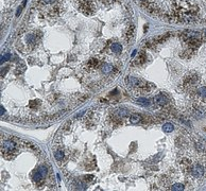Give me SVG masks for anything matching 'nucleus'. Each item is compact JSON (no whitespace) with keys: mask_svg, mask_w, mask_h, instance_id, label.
Wrapping results in <instances>:
<instances>
[{"mask_svg":"<svg viewBox=\"0 0 206 191\" xmlns=\"http://www.w3.org/2000/svg\"><path fill=\"white\" fill-rule=\"evenodd\" d=\"M55 0H37V2L41 3V4H49V3L54 2Z\"/></svg>","mask_w":206,"mask_h":191,"instance_id":"a211bd4d","label":"nucleus"},{"mask_svg":"<svg viewBox=\"0 0 206 191\" xmlns=\"http://www.w3.org/2000/svg\"><path fill=\"white\" fill-rule=\"evenodd\" d=\"M128 114H129V112L125 111V109H120V111L118 112V115H119L120 117H124V116H127Z\"/></svg>","mask_w":206,"mask_h":191,"instance_id":"6ab92c4d","label":"nucleus"},{"mask_svg":"<svg viewBox=\"0 0 206 191\" xmlns=\"http://www.w3.org/2000/svg\"><path fill=\"white\" fill-rule=\"evenodd\" d=\"M146 59H147V56H146V53L142 52L140 54H139L138 57H137V59H135V61L133 62V65H142V63L146 62Z\"/></svg>","mask_w":206,"mask_h":191,"instance_id":"0eeeda50","label":"nucleus"},{"mask_svg":"<svg viewBox=\"0 0 206 191\" xmlns=\"http://www.w3.org/2000/svg\"><path fill=\"white\" fill-rule=\"evenodd\" d=\"M80 10L85 15H91L95 12L94 3L90 0H82L80 3Z\"/></svg>","mask_w":206,"mask_h":191,"instance_id":"f257e3e1","label":"nucleus"},{"mask_svg":"<svg viewBox=\"0 0 206 191\" xmlns=\"http://www.w3.org/2000/svg\"><path fill=\"white\" fill-rule=\"evenodd\" d=\"M112 50L116 53H119L122 50V46L120 44H118V43H115V44L112 45Z\"/></svg>","mask_w":206,"mask_h":191,"instance_id":"9d476101","label":"nucleus"},{"mask_svg":"<svg viewBox=\"0 0 206 191\" xmlns=\"http://www.w3.org/2000/svg\"><path fill=\"white\" fill-rule=\"evenodd\" d=\"M137 103H138L139 105L148 106V105H149V100H148V99H146V98H139L138 100H137Z\"/></svg>","mask_w":206,"mask_h":191,"instance_id":"9b49d317","label":"nucleus"},{"mask_svg":"<svg viewBox=\"0 0 206 191\" xmlns=\"http://www.w3.org/2000/svg\"><path fill=\"white\" fill-rule=\"evenodd\" d=\"M46 174H47V168L45 167V166H41L37 169L34 175H33V179H34V182L35 183H39L41 181H44L45 176H46Z\"/></svg>","mask_w":206,"mask_h":191,"instance_id":"7ed1b4c3","label":"nucleus"},{"mask_svg":"<svg viewBox=\"0 0 206 191\" xmlns=\"http://www.w3.org/2000/svg\"><path fill=\"white\" fill-rule=\"evenodd\" d=\"M140 120H142V116L138 114H132L131 116H130V121H131V123H133V124L138 123Z\"/></svg>","mask_w":206,"mask_h":191,"instance_id":"6e6552de","label":"nucleus"},{"mask_svg":"<svg viewBox=\"0 0 206 191\" xmlns=\"http://www.w3.org/2000/svg\"><path fill=\"white\" fill-rule=\"evenodd\" d=\"M83 114H85V111H83V112H81V113H79V114H77L76 115V118H78V117H81Z\"/></svg>","mask_w":206,"mask_h":191,"instance_id":"412c9836","label":"nucleus"},{"mask_svg":"<svg viewBox=\"0 0 206 191\" xmlns=\"http://www.w3.org/2000/svg\"><path fill=\"white\" fill-rule=\"evenodd\" d=\"M197 82V76H189L186 78L185 82H184V85L185 86H189V85H193L194 83Z\"/></svg>","mask_w":206,"mask_h":191,"instance_id":"1a4fd4ad","label":"nucleus"},{"mask_svg":"<svg viewBox=\"0 0 206 191\" xmlns=\"http://www.w3.org/2000/svg\"><path fill=\"white\" fill-rule=\"evenodd\" d=\"M168 101H169L168 100V97L164 94H159L154 97V102L156 104H158V105H165V104L168 103Z\"/></svg>","mask_w":206,"mask_h":191,"instance_id":"39448f33","label":"nucleus"},{"mask_svg":"<svg viewBox=\"0 0 206 191\" xmlns=\"http://www.w3.org/2000/svg\"><path fill=\"white\" fill-rule=\"evenodd\" d=\"M113 66L112 65H109V64H105L104 66H103V68H102V71L103 72H105V73H109V72H111V71H113Z\"/></svg>","mask_w":206,"mask_h":191,"instance_id":"f8f14e48","label":"nucleus"},{"mask_svg":"<svg viewBox=\"0 0 206 191\" xmlns=\"http://www.w3.org/2000/svg\"><path fill=\"white\" fill-rule=\"evenodd\" d=\"M55 159L57 160V162H61V160H63V157H64V153L62 152V151H57V152H55Z\"/></svg>","mask_w":206,"mask_h":191,"instance_id":"dca6fc26","label":"nucleus"},{"mask_svg":"<svg viewBox=\"0 0 206 191\" xmlns=\"http://www.w3.org/2000/svg\"><path fill=\"white\" fill-rule=\"evenodd\" d=\"M98 65H99V61H98V59H91L90 61L88 62V66L90 68L97 67Z\"/></svg>","mask_w":206,"mask_h":191,"instance_id":"4468645a","label":"nucleus"},{"mask_svg":"<svg viewBox=\"0 0 206 191\" xmlns=\"http://www.w3.org/2000/svg\"><path fill=\"white\" fill-rule=\"evenodd\" d=\"M171 190H174V191L184 190V185H183V184H174V185L171 187Z\"/></svg>","mask_w":206,"mask_h":191,"instance_id":"2eb2a0df","label":"nucleus"},{"mask_svg":"<svg viewBox=\"0 0 206 191\" xmlns=\"http://www.w3.org/2000/svg\"><path fill=\"white\" fill-rule=\"evenodd\" d=\"M204 33H205V35H206V30H205V31H204Z\"/></svg>","mask_w":206,"mask_h":191,"instance_id":"b1692460","label":"nucleus"},{"mask_svg":"<svg viewBox=\"0 0 206 191\" xmlns=\"http://www.w3.org/2000/svg\"><path fill=\"white\" fill-rule=\"evenodd\" d=\"M163 129L165 131V132H167V133H170V132H172L173 131V125L171 123H166L164 127H163Z\"/></svg>","mask_w":206,"mask_h":191,"instance_id":"ddd939ff","label":"nucleus"},{"mask_svg":"<svg viewBox=\"0 0 206 191\" xmlns=\"http://www.w3.org/2000/svg\"><path fill=\"white\" fill-rule=\"evenodd\" d=\"M134 34H135V27L133 26V24H131V26L128 28L127 32H125V35H124V37H125V41H131L134 38Z\"/></svg>","mask_w":206,"mask_h":191,"instance_id":"423d86ee","label":"nucleus"},{"mask_svg":"<svg viewBox=\"0 0 206 191\" xmlns=\"http://www.w3.org/2000/svg\"><path fill=\"white\" fill-rule=\"evenodd\" d=\"M198 92H199L200 96H202V97H206V87H200L199 90H198Z\"/></svg>","mask_w":206,"mask_h":191,"instance_id":"f3484780","label":"nucleus"},{"mask_svg":"<svg viewBox=\"0 0 206 191\" xmlns=\"http://www.w3.org/2000/svg\"><path fill=\"white\" fill-rule=\"evenodd\" d=\"M190 170H191V175L195 177V178H200V177L203 176L204 168L201 165H194Z\"/></svg>","mask_w":206,"mask_h":191,"instance_id":"20e7f679","label":"nucleus"},{"mask_svg":"<svg viewBox=\"0 0 206 191\" xmlns=\"http://www.w3.org/2000/svg\"><path fill=\"white\" fill-rule=\"evenodd\" d=\"M15 150V143L12 141H6L2 143V147H1V152H2V155L4 157L8 156V154H12Z\"/></svg>","mask_w":206,"mask_h":191,"instance_id":"f03ea898","label":"nucleus"},{"mask_svg":"<svg viewBox=\"0 0 206 191\" xmlns=\"http://www.w3.org/2000/svg\"><path fill=\"white\" fill-rule=\"evenodd\" d=\"M0 108H1V116H3V114L6 113V111H4V108H3V106H1Z\"/></svg>","mask_w":206,"mask_h":191,"instance_id":"4be33fe9","label":"nucleus"},{"mask_svg":"<svg viewBox=\"0 0 206 191\" xmlns=\"http://www.w3.org/2000/svg\"><path fill=\"white\" fill-rule=\"evenodd\" d=\"M9 59H10V54H6V55L1 56V63L6 62V61H8Z\"/></svg>","mask_w":206,"mask_h":191,"instance_id":"aec40b11","label":"nucleus"},{"mask_svg":"<svg viewBox=\"0 0 206 191\" xmlns=\"http://www.w3.org/2000/svg\"><path fill=\"white\" fill-rule=\"evenodd\" d=\"M103 1H114V0H103Z\"/></svg>","mask_w":206,"mask_h":191,"instance_id":"5701e85b","label":"nucleus"}]
</instances>
